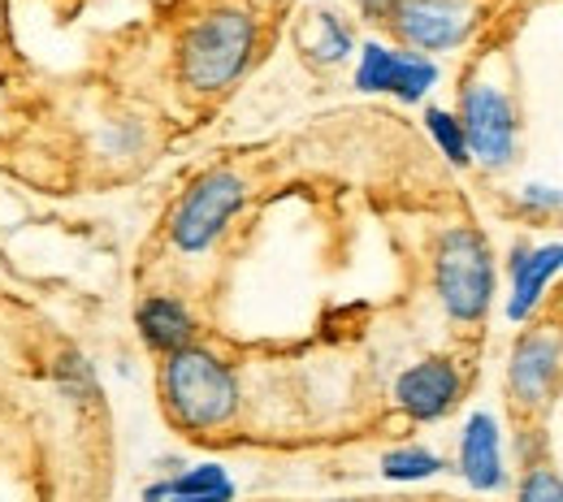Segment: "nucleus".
<instances>
[{
    "label": "nucleus",
    "instance_id": "19",
    "mask_svg": "<svg viewBox=\"0 0 563 502\" xmlns=\"http://www.w3.org/2000/svg\"><path fill=\"white\" fill-rule=\"evenodd\" d=\"M234 499V490L230 494H196V499H165V502H230Z\"/></svg>",
    "mask_w": 563,
    "mask_h": 502
},
{
    "label": "nucleus",
    "instance_id": "14",
    "mask_svg": "<svg viewBox=\"0 0 563 502\" xmlns=\"http://www.w3.org/2000/svg\"><path fill=\"white\" fill-rule=\"evenodd\" d=\"M347 48H352V35L334 13H317L312 26L303 31V53H312L317 62H343Z\"/></svg>",
    "mask_w": 563,
    "mask_h": 502
},
{
    "label": "nucleus",
    "instance_id": "6",
    "mask_svg": "<svg viewBox=\"0 0 563 502\" xmlns=\"http://www.w3.org/2000/svg\"><path fill=\"white\" fill-rule=\"evenodd\" d=\"M460 126H464L468 152L482 165L503 169L511 160V152H516V113H511V100L503 91H494L490 82L464 87V96H460Z\"/></svg>",
    "mask_w": 563,
    "mask_h": 502
},
{
    "label": "nucleus",
    "instance_id": "9",
    "mask_svg": "<svg viewBox=\"0 0 563 502\" xmlns=\"http://www.w3.org/2000/svg\"><path fill=\"white\" fill-rule=\"evenodd\" d=\"M433 62H424L417 53H390L382 44H368L355 70V87L364 91H395L399 100H421L424 91L433 87Z\"/></svg>",
    "mask_w": 563,
    "mask_h": 502
},
{
    "label": "nucleus",
    "instance_id": "13",
    "mask_svg": "<svg viewBox=\"0 0 563 502\" xmlns=\"http://www.w3.org/2000/svg\"><path fill=\"white\" fill-rule=\"evenodd\" d=\"M230 490H234V486H230V477H225L217 464H200V468H191V472H178L174 481L152 486L143 499L165 502V499H196V494H230Z\"/></svg>",
    "mask_w": 563,
    "mask_h": 502
},
{
    "label": "nucleus",
    "instance_id": "20",
    "mask_svg": "<svg viewBox=\"0 0 563 502\" xmlns=\"http://www.w3.org/2000/svg\"><path fill=\"white\" fill-rule=\"evenodd\" d=\"M555 308H560V321H563V287H560V294H555Z\"/></svg>",
    "mask_w": 563,
    "mask_h": 502
},
{
    "label": "nucleus",
    "instance_id": "7",
    "mask_svg": "<svg viewBox=\"0 0 563 502\" xmlns=\"http://www.w3.org/2000/svg\"><path fill=\"white\" fill-rule=\"evenodd\" d=\"M563 372V334L542 325L529 330L516 352H511V368H507V386H511V403H520L525 412H538L555 399Z\"/></svg>",
    "mask_w": 563,
    "mask_h": 502
},
{
    "label": "nucleus",
    "instance_id": "1",
    "mask_svg": "<svg viewBox=\"0 0 563 502\" xmlns=\"http://www.w3.org/2000/svg\"><path fill=\"white\" fill-rule=\"evenodd\" d=\"M165 412L178 430H221L239 412L234 372L205 347H183L161 368Z\"/></svg>",
    "mask_w": 563,
    "mask_h": 502
},
{
    "label": "nucleus",
    "instance_id": "10",
    "mask_svg": "<svg viewBox=\"0 0 563 502\" xmlns=\"http://www.w3.org/2000/svg\"><path fill=\"white\" fill-rule=\"evenodd\" d=\"M135 325H140L143 343H147L152 352H165V356L191 347V338H196V316H191L178 299H169V294L143 299L140 312H135Z\"/></svg>",
    "mask_w": 563,
    "mask_h": 502
},
{
    "label": "nucleus",
    "instance_id": "15",
    "mask_svg": "<svg viewBox=\"0 0 563 502\" xmlns=\"http://www.w3.org/2000/svg\"><path fill=\"white\" fill-rule=\"evenodd\" d=\"M438 468H442V459L421 450V446H404V450H390L382 459V472L390 481H421V477H433Z\"/></svg>",
    "mask_w": 563,
    "mask_h": 502
},
{
    "label": "nucleus",
    "instance_id": "5",
    "mask_svg": "<svg viewBox=\"0 0 563 502\" xmlns=\"http://www.w3.org/2000/svg\"><path fill=\"white\" fill-rule=\"evenodd\" d=\"M386 22L412 48L446 53V48H460L477 26V0H395Z\"/></svg>",
    "mask_w": 563,
    "mask_h": 502
},
{
    "label": "nucleus",
    "instance_id": "12",
    "mask_svg": "<svg viewBox=\"0 0 563 502\" xmlns=\"http://www.w3.org/2000/svg\"><path fill=\"white\" fill-rule=\"evenodd\" d=\"M460 468L468 477L473 490H498L503 486V455H498V425L494 416L477 412L468 421V430L460 437Z\"/></svg>",
    "mask_w": 563,
    "mask_h": 502
},
{
    "label": "nucleus",
    "instance_id": "16",
    "mask_svg": "<svg viewBox=\"0 0 563 502\" xmlns=\"http://www.w3.org/2000/svg\"><path fill=\"white\" fill-rule=\"evenodd\" d=\"M429 135L438 140V147L455 160V165H468V140H464V126H460V118L455 113H446V109H429Z\"/></svg>",
    "mask_w": 563,
    "mask_h": 502
},
{
    "label": "nucleus",
    "instance_id": "18",
    "mask_svg": "<svg viewBox=\"0 0 563 502\" xmlns=\"http://www.w3.org/2000/svg\"><path fill=\"white\" fill-rule=\"evenodd\" d=\"M360 4H364V13H368V18H382V22H386V18H390V9H395V0H360Z\"/></svg>",
    "mask_w": 563,
    "mask_h": 502
},
{
    "label": "nucleus",
    "instance_id": "17",
    "mask_svg": "<svg viewBox=\"0 0 563 502\" xmlns=\"http://www.w3.org/2000/svg\"><path fill=\"white\" fill-rule=\"evenodd\" d=\"M520 502H563V477L551 464H533L520 477Z\"/></svg>",
    "mask_w": 563,
    "mask_h": 502
},
{
    "label": "nucleus",
    "instance_id": "8",
    "mask_svg": "<svg viewBox=\"0 0 563 502\" xmlns=\"http://www.w3.org/2000/svg\"><path fill=\"white\" fill-rule=\"evenodd\" d=\"M460 390L464 381L451 359H421L399 377L395 399L412 421H442L460 403Z\"/></svg>",
    "mask_w": 563,
    "mask_h": 502
},
{
    "label": "nucleus",
    "instance_id": "2",
    "mask_svg": "<svg viewBox=\"0 0 563 502\" xmlns=\"http://www.w3.org/2000/svg\"><path fill=\"white\" fill-rule=\"evenodd\" d=\"M256 48V22L239 9L205 13L183 40V78L196 91H221L247 70Z\"/></svg>",
    "mask_w": 563,
    "mask_h": 502
},
{
    "label": "nucleus",
    "instance_id": "3",
    "mask_svg": "<svg viewBox=\"0 0 563 502\" xmlns=\"http://www.w3.org/2000/svg\"><path fill=\"white\" fill-rule=\"evenodd\" d=\"M438 294H442V308L473 325L490 312V294H494V256H490V243L460 225V230H446L442 243H438Z\"/></svg>",
    "mask_w": 563,
    "mask_h": 502
},
{
    "label": "nucleus",
    "instance_id": "4",
    "mask_svg": "<svg viewBox=\"0 0 563 502\" xmlns=\"http://www.w3.org/2000/svg\"><path fill=\"white\" fill-rule=\"evenodd\" d=\"M243 178L230 174V169H212L205 174L187 196L183 204L174 209V221H169V238L183 247V252H205L212 247V238L230 225V216L243 209Z\"/></svg>",
    "mask_w": 563,
    "mask_h": 502
},
{
    "label": "nucleus",
    "instance_id": "11",
    "mask_svg": "<svg viewBox=\"0 0 563 502\" xmlns=\"http://www.w3.org/2000/svg\"><path fill=\"white\" fill-rule=\"evenodd\" d=\"M560 265H563V247H538V252L516 247V256H511V282L516 287H511V303H507V316L511 321H525L542 303V290L555 278Z\"/></svg>",
    "mask_w": 563,
    "mask_h": 502
}]
</instances>
